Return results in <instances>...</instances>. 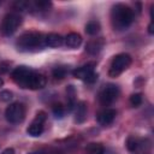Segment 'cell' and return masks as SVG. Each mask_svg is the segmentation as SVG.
<instances>
[{"label": "cell", "instance_id": "6da1fadb", "mask_svg": "<svg viewBox=\"0 0 154 154\" xmlns=\"http://www.w3.org/2000/svg\"><path fill=\"white\" fill-rule=\"evenodd\" d=\"M12 79L23 89L37 90L46 85V77L28 66H17L12 71Z\"/></svg>", "mask_w": 154, "mask_h": 154}, {"label": "cell", "instance_id": "7a4b0ae2", "mask_svg": "<svg viewBox=\"0 0 154 154\" xmlns=\"http://www.w3.org/2000/svg\"><path fill=\"white\" fill-rule=\"evenodd\" d=\"M134 22V11L124 5V4H116L111 10V23L114 30L123 31L126 30L131 23Z\"/></svg>", "mask_w": 154, "mask_h": 154}, {"label": "cell", "instance_id": "3957f363", "mask_svg": "<svg viewBox=\"0 0 154 154\" xmlns=\"http://www.w3.org/2000/svg\"><path fill=\"white\" fill-rule=\"evenodd\" d=\"M16 46L20 52L38 51L46 47V36L37 31H28L18 37Z\"/></svg>", "mask_w": 154, "mask_h": 154}, {"label": "cell", "instance_id": "277c9868", "mask_svg": "<svg viewBox=\"0 0 154 154\" xmlns=\"http://www.w3.org/2000/svg\"><path fill=\"white\" fill-rule=\"evenodd\" d=\"M131 57L126 53H120L118 55H116L111 63L109 66V71L108 75L111 77H117L119 76L123 71H125L130 65H131Z\"/></svg>", "mask_w": 154, "mask_h": 154}, {"label": "cell", "instance_id": "5b68a950", "mask_svg": "<svg viewBox=\"0 0 154 154\" xmlns=\"http://www.w3.org/2000/svg\"><path fill=\"white\" fill-rule=\"evenodd\" d=\"M22 24V18L18 13H7L0 25V31L5 36H10L17 31L19 25Z\"/></svg>", "mask_w": 154, "mask_h": 154}, {"label": "cell", "instance_id": "8992f818", "mask_svg": "<svg viewBox=\"0 0 154 154\" xmlns=\"http://www.w3.org/2000/svg\"><path fill=\"white\" fill-rule=\"evenodd\" d=\"M5 117H6L7 122H10L12 124L22 123L25 118V107H24V105L19 103V102L11 103L5 111Z\"/></svg>", "mask_w": 154, "mask_h": 154}, {"label": "cell", "instance_id": "52a82bcc", "mask_svg": "<svg viewBox=\"0 0 154 154\" xmlns=\"http://www.w3.org/2000/svg\"><path fill=\"white\" fill-rule=\"evenodd\" d=\"M119 96V88L118 85L116 84H106L102 90L100 91V95H99V99H100V102L105 106H108L111 103H113Z\"/></svg>", "mask_w": 154, "mask_h": 154}, {"label": "cell", "instance_id": "ba28073f", "mask_svg": "<svg viewBox=\"0 0 154 154\" xmlns=\"http://www.w3.org/2000/svg\"><path fill=\"white\" fill-rule=\"evenodd\" d=\"M45 122H46V113L43 111L37 112L35 119L31 122V124L26 129L28 135H30L32 137L40 136L42 134V131H43V124H45Z\"/></svg>", "mask_w": 154, "mask_h": 154}, {"label": "cell", "instance_id": "9c48e42d", "mask_svg": "<svg viewBox=\"0 0 154 154\" xmlns=\"http://www.w3.org/2000/svg\"><path fill=\"white\" fill-rule=\"evenodd\" d=\"M94 72H95V64L94 63H88V64H85V65H83L81 67H77L72 72V75H73V77L78 78V79H82V81L85 82L87 78L90 75H93Z\"/></svg>", "mask_w": 154, "mask_h": 154}, {"label": "cell", "instance_id": "30bf717a", "mask_svg": "<svg viewBox=\"0 0 154 154\" xmlns=\"http://www.w3.org/2000/svg\"><path fill=\"white\" fill-rule=\"evenodd\" d=\"M116 116H117L116 109H113V108H106V109L101 111L97 114V122H99L100 125L107 126V125H109V124L113 123Z\"/></svg>", "mask_w": 154, "mask_h": 154}, {"label": "cell", "instance_id": "8fae6325", "mask_svg": "<svg viewBox=\"0 0 154 154\" xmlns=\"http://www.w3.org/2000/svg\"><path fill=\"white\" fill-rule=\"evenodd\" d=\"M105 46V40L102 37H99V38H94V40H90L87 45H85V51L91 54V55H95L97 53L101 52V49L103 48Z\"/></svg>", "mask_w": 154, "mask_h": 154}, {"label": "cell", "instance_id": "7c38bea8", "mask_svg": "<svg viewBox=\"0 0 154 154\" xmlns=\"http://www.w3.org/2000/svg\"><path fill=\"white\" fill-rule=\"evenodd\" d=\"M82 43V36L77 32H70L64 37V45L69 48H77Z\"/></svg>", "mask_w": 154, "mask_h": 154}, {"label": "cell", "instance_id": "4fadbf2b", "mask_svg": "<svg viewBox=\"0 0 154 154\" xmlns=\"http://www.w3.org/2000/svg\"><path fill=\"white\" fill-rule=\"evenodd\" d=\"M87 118V103L84 101H81L76 103L75 106V122L81 124Z\"/></svg>", "mask_w": 154, "mask_h": 154}, {"label": "cell", "instance_id": "5bb4252c", "mask_svg": "<svg viewBox=\"0 0 154 154\" xmlns=\"http://www.w3.org/2000/svg\"><path fill=\"white\" fill-rule=\"evenodd\" d=\"M63 43H64V37L61 35L54 34V32L46 35V46L57 48V47H60Z\"/></svg>", "mask_w": 154, "mask_h": 154}, {"label": "cell", "instance_id": "9a60e30c", "mask_svg": "<svg viewBox=\"0 0 154 154\" xmlns=\"http://www.w3.org/2000/svg\"><path fill=\"white\" fill-rule=\"evenodd\" d=\"M52 2L47 1V0H37V1H32L31 2V11H47L48 8H51Z\"/></svg>", "mask_w": 154, "mask_h": 154}, {"label": "cell", "instance_id": "2e32d148", "mask_svg": "<svg viewBox=\"0 0 154 154\" xmlns=\"http://www.w3.org/2000/svg\"><path fill=\"white\" fill-rule=\"evenodd\" d=\"M100 29H101V25H100V23L97 20H90L85 25V32L88 35H90V36L96 35L100 31Z\"/></svg>", "mask_w": 154, "mask_h": 154}, {"label": "cell", "instance_id": "e0dca14e", "mask_svg": "<svg viewBox=\"0 0 154 154\" xmlns=\"http://www.w3.org/2000/svg\"><path fill=\"white\" fill-rule=\"evenodd\" d=\"M103 146L101 143H89L85 148V154H103Z\"/></svg>", "mask_w": 154, "mask_h": 154}, {"label": "cell", "instance_id": "ac0fdd59", "mask_svg": "<svg viewBox=\"0 0 154 154\" xmlns=\"http://www.w3.org/2000/svg\"><path fill=\"white\" fill-rule=\"evenodd\" d=\"M149 150H150L149 141L148 140H140L138 147L136 148V150L134 153H137V154H149Z\"/></svg>", "mask_w": 154, "mask_h": 154}, {"label": "cell", "instance_id": "d6986e66", "mask_svg": "<svg viewBox=\"0 0 154 154\" xmlns=\"http://www.w3.org/2000/svg\"><path fill=\"white\" fill-rule=\"evenodd\" d=\"M140 140H141V138L135 137V136H130V137H128V140H126V148H128L130 152H135L136 148L138 147Z\"/></svg>", "mask_w": 154, "mask_h": 154}, {"label": "cell", "instance_id": "ffe728a7", "mask_svg": "<svg viewBox=\"0 0 154 154\" xmlns=\"http://www.w3.org/2000/svg\"><path fill=\"white\" fill-rule=\"evenodd\" d=\"M52 111H53V114H54V117L57 119H61L65 116V107L63 105H60V103L54 105L53 108H52Z\"/></svg>", "mask_w": 154, "mask_h": 154}, {"label": "cell", "instance_id": "44dd1931", "mask_svg": "<svg viewBox=\"0 0 154 154\" xmlns=\"http://www.w3.org/2000/svg\"><path fill=\"white\" fill-rule=\"evenodd\" d=\"M67 73V70L64 66H58L53 70V77L55 79H63Z\"/></svg>", "mask_w": 154, "mask_h": 154}, {"label": "cell", "instance_id": "7402d4cb", "mask_svg": "<svg viewBox=\"0 0 154 154\" xmlns=\"http://www.w3.org/2000/svg\"><path fill=\"white\" fill-rule=\"evenodd\" d=\"M130 103L132 107H138L142 103V94H140V93L132 94L130 96Z\"/></svg>", "mask_w": 154, "mask_h": 154}, {"label": "cell", "instance_id": "603a6c76", "mask_svg": "<svg viewBox=\"0 0 154 154\" xmlns=\"http://www.w3.org/2000/svg\"><path fill=\"white\" fill-rule=\"evenodd\" d=\"M0 99H1L2 101L7 102V101H10V100L12 99V93H11L10 90H2V91L0 93Z\"/></svg>", "mask_w": 154, "mask_h": 154}, {"label": "cell", "instance_id": "cb8c5ba5", "mask_svg": "<svg viewBox=\"0 0 154 154\" xmlns=\"http://www.w3.org/2000/svg\"><path fill=\"white\" fill-rule=\"evenodd\" d=\"M8 66H10V64H8L7 61L0 64V73H5V72H7V71H8Z\"/></svg>", "mask_w": 154, "mask_h": 154}, {"label": "cell", "instance_id": "d4e9b609", "mask_svg": "<svg viewBox=\"0 0 154 154\" xmlns=\"http://www.w3.org/2000/svg\"><path fill=\"white\" fill-rule=\"evenodd\" d=\"M97 77H99V76H97V73H95V72H94L93 75H90V76L87 78V81H85V82H87V83H94V82H96Z\"/></svg>", "mask_w": 154, "mask_h": 154}, {"label": "cell", "instance_id": "484cf974", "mask_svg": "<svg viewBox=\"0 0 154 154\" xmlns=\"http://www.w3.org/2000/svg\"><path fill=\"white\" fill-rule=\"evenodd\" d=\"M1 154H14V150H13V148H6Z\"/></svg>", "mask_w": 154, "mask_h": 154}, {"label": "cell", "instance_id": "4316f807", "mask_svg": "<svg viewBox=\"0 0 154 154\" xmlns=\"http://www.w3.org/2000/svg\"><path fill=\"white\" fill-rule=\"evenodd\" d=\"M103 154H117V153L113 152L112 149H105V150H103Z\"/></svg>", "mask_w": 154, "mask_h": 154}, {"label": "cell", "instance_id": "83f0119b", "mask_svg": "<svg viewBox=\"0 0 154 154\" xmlns=\"http://www.w3.org/2000/svg\"><path fill=\"white\" fill-rule=\"evenodd\" d=\"M148 31H149V34H153V22L149 24V26H148Z\"/></svg>", "mask_w": 154, "mask_h": 154}, {"label": "cell", "instance_id": "f1b7e54d", "mask_svg": "<svg viewBox=\"0 0 154 154\" xmlns=\"http://www.w3.org/2000/svg\"><path fill=\"white\" fill-rule=\"evenodd\" d=\"M28 154H43L42 152H31V153H28Z\"/></svg>", "mask_w": 154, "mask_h": 154}, {"label": "cell", "instance_id": "f546056e", "mask_svg": "<svg viewBox=\"0 0 154 154\" xmlns=\"http://www.w3.org/2000/svg\"><path fill=\"white\" fill-rule=\"evenodd\" d=\"M4 85V81H2V78L0 77V87H2Z\"/></svg>", "mask_w": 154, "mask_h": 154}]
</instances>
